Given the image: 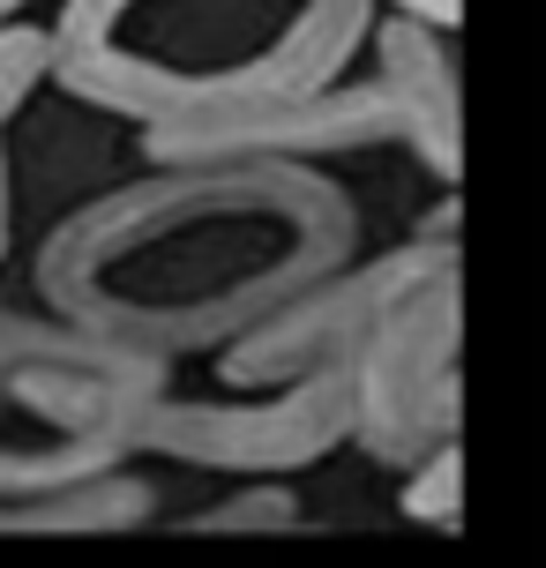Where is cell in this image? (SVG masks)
<instances>
[{
  "mask_svg": "<svg viewBox=\"0 0 546 568\" xmlns=\"http://www.w3.org/2000/svg\"><path fill=\"white\" fill-rule=\"evenodd\" d=\"M352 247L360 210L315 165H158L46 232L38 300L68 329L173 367L337 277Z\"/></svg>",
  "mask_w": 546,
  "mask_h": 568,
  "instance_id": "1",
  "label": "cell"
},
{
  "mask_svg": "<svg viewBox=\"0 0 546 568\" xmlns=\"http://www.w3.org/2000/svg\"><path fill=\"white\" fill-rule=\"evenodd\" d=\"M367 30L352 0H60L46 83L150 135L345 83Z\"/></svg>",
  "mask_w": 546,
  "mask_h": 568,
  "instance_id": "2",
  "label": "cell"
},
{
  "mask_svg": "<svg viewBox=\"0 0 546 568\" xmlns=\"http://www.w3.org/2000/svg\"><path fill=\"white\" fill-rule=\"evenodd\" d=\"M173 367H0V501H46L135 456Z\"/></svg>",
  "mask_w": 546,
  "mask_h": 568,
  "instance_id": "3",
  "label": "cell"
},
{
  "mask_svg": "<svg viewBox=\"0 0 546 568\" xmlns=\"http://www.w3.org/2000/svg\"><path fill=\"white\" fill-rule=\"evenodd\" d=\"M457 270H442L404 307L382 314L352 352V442L374 464H427L442 442H457Z\"/></svg>",
  "mask_w": 546,
  "mask_h": 568,
  "instance_id": "4",
  "label": "cell"
},
{
  "mask_svg": "<svg viewBox=\"0 0 546 568\" xmlns=\"http://www.w3.org/2000/svg\"><path fill=\"white\" fill-rule=\"evenodd\" d=\"M352 442V359L285 382L270 404H173L158 397L143 412L135 456H173L202 471H300Z\"/></svg>",
  "mask_w": 546,
  "mask_h": 568,
  "instance_id": "5",
  "label": "cell"
},
{
  "mask_svg": "<svg viewBox=\"0 0 546 568\" xmlns=\"http://www.w3.org/2000/svg\"><path fill=\"white\" fill-rule=\"evenodd\" d=\"M442 270H457L449 240H412V247H397L382 262H345L337 277H322L315 292H300L292 307L255 322L247 337H232L218 352V367H225L232 389H262V382H300V374L330 367V359H352L374 322L390 307H404Z\"/></svg>",
  "mask_w": 546,
  "mask_h": 568,
  "instance_id": "6",
  "label": "cell"
},
{
  "mask_svg": "<svg viewBox=\"0 0 546 568\" xmlns=\"http://www.w3.org/2000/svg\"><path fill=\"white\" fill-rule=\"evenodd\" d=\"M449 30H427L412 16H374L367 45H374V75L397 90L412 113L427 120V135L464 158V113H457V53L442 45Z\"/></svg>",
  "mask_w": 546,
  "mask_h": 568,
  "instance_id": "7",
  "label": "cell"
},
{
  "mask_svg": "<svg viewBox=\"0 0 546 568\" xmlns=\"http://www.w3.org/2000/svg\"><path fill=\"white\" fill-rule=\"evenodd\" d=\"M158 509V494L143 479H105L68 486V494H46V501H0V531H128Z\"/></svg>",
  "mask_w": 546,
  "mask_h": 568,
  "instance_id": "8",
  "label": "cell"
},
{
  "mask_svg": "<svg viewBox=\"0 0 546 568\" xmlns=\"http://www.w3.org/2000/svg\"><path fill=\"white\" fill-rule=\"evenodd\" d=\"M457 501H464V456L457 442H442L427 464H412V486H404V516L412 524H457Z\"/></svg>",
  "mask_w": 546,
  "mask_h": 568,
  "instance_id": "9",
  "label": "cell"
},
{
  "mask_svg": "<svg viewBox=\"0 0 546 568\" xmlns=\"http://www.w3.org/2000/svg\"><path fill=\"white\" fill-rule=\"evenodd\" d=\"M292 524H300V501L285 486H247V494H232L218 509L188 516V531H292Z\"/></svg>",
  "mask_w": 546,
  "mask_h": 568,
  "instance_id": "10",
  "label": "cell"
},
{
  "mask_svg": "<svg viewBox=\"0 0 546 568\" xmlns=\"http://www.w3.org/2000/svg\"><path fill=\"white\" fill-rule=\"evenodd\" d=\"M46 60H53V38L30 23H8L0 30V128L23 113V98L46 83Z\"/></svg>",
  "mask_w": 546,
  "mask_h": 568,
  "instance_id": "11",
  "label": "cell"
},
{
  "mask_svg": "<svg viewBox=\"0 0 546 568\" xmlns=\"http://www.w3.org/2000/svg\"><path fill=\"white\" fill-rule=\"evenodd\" d=\"M352 8H374V16H412V23L427 30H457L464 0H352Z\"/></svg>",
  "mask_w": 546,
  "mask_h": 568,
  "instance_id": "12",
  "label": "cell"
},
{
  "mask_svg": "<svg viewBox=\"0 0 546 568\" xmlns=\"http://www.w3.org/2000/svg\"><path fill=\"white\" fill-rule=\"evenodd\" d=\"M0 255H8V158H0Z\"/></svg>",
  "mask_w": 546,
  "mask_h": 568,
  "instance_id": "13",
  "label": "cell"
},
{
  "mask_svg": "<svg viewBox=\"0 0 546 568\" xmlns=\"http://www.w3.org/2000/svg\"><path fill=\"white\" fill-rule=\"evenodd\" d=\"M16 8H30V0H0V30L16 23Z\"/></svg>",
  "mask_w": 546,
  "mask_h": 568,
  "instance_id": "14",
  "label": "cell"
}]
</instances>
